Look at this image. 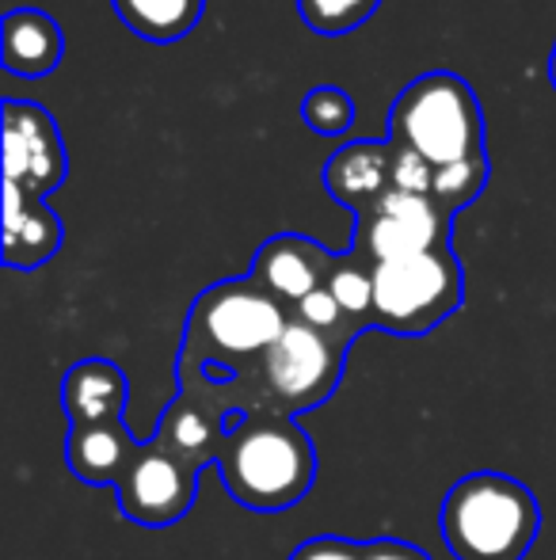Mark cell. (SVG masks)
<instances>
[{
  "label": "cell",
  "instance_id": "obj_24",
  "mask_svg": "<svg viewBox=\"0 0 556 560\" xmlns=\"http://www.w3.org/2000/svg\"><path fill=\"white\" fill-rule=\"evenodd\" d=\"M289 560H366V541H351V538H309L289 553Z\"/></svg>",
  "mask_w": 556,
  "mask_h": 560
},
{
  "label": "cell",
  "instance_id": "obj_10",
  "mask_svg": "<svg viewBox=\"0 0 556 560\" xmlns=\"http://www.w3.org/2000/svg\"><path fill=\"white\" fill-rule=\"evenodd\" d=\"M332 267H335V252H328L324 244H317L312 236L279 233L260 244L248 275H252L271 298H279L286 310H294L301 298H309L312 290L324 287Z\"/></svg>",
  "mask_w": 556,
  "mask_h": 560
},
{
  "label": "cell",
  "instance_id": "obj_12",
  "mask_svg": "<svg viewBox=\"0 0 556 560\" xmlns=\"http://www.w3.org/2000/svg\"><path fill=\"white\" fill-rule=\"evenodd\" d=\"M127 405L130 382L111 359H81L61 377V408L69 416V428L127 420Z\"/></svg>",
  "mask_w": 556,
  "mask_h": 560
},
{
  "label": "cell",
  "instance_id": "obj_3",
  "mask_svg": "<svg viewBox=\"0 0 556 560\" xmlns=\"http://www.w3.org/2000/svg\"><path fill=\"white\" fill-rule=\"evenodd\" d=\"M438 530L453 560H527L542 534V508L519 477L481 469L446 492Z\"/></svg>",
  "mask_w": 556,
  "mask_h": 560
},
{
  "label": "cell",
  "instance_id": "obj_9",
  "mask_svg": "<svg viewBox=\"0 0 556 560\" xmlns=\"http://www.w3.org/2000/svg\"><path fill=\"white\" fill-rule=\"evenodd\" d=\"M69 156L58 122L31 100H4V187L23 199H46L66 184Z\"/></svg>",
  "mask_w": 556,
  "mask_h": 560
},
{
  "label": "cell",
  "instance_id": "obj_4",
  "mask_svg": "<svg viewBox=\"0 0 556 560\" xmlns=\"http://www.w3.org/2000/svg\"><path fill=\"white\" fill-rule=\"evenodd\" d=\"M389 141L446 168L484 156V115L473 84L458 73H423L389 107Z\"/></svg>",
  "mask_w": 556,
  "mask_h": 560
},
{
  "label": "cell",
  "instance_id": "obj_20",
  "mask_svg": "<svg viewBox=\"0 0 556 560\" xmlns=\"http://www.w3.org/2000/svg\"><path fill=\"white\" fill-rule=\"evenodd\" d=\"M378 4L381 0H297V15H301L309 31L335 38L363 27L378 12Z\"/></svg>",
  "mask_w": 556,
  "mask_h": 560
},
{
  "label": "cell",
  "instance_id": "obj_15",
  "mask_svg": "<svg viewBox=\"0 0 556 560\" xmlns=\"http://www.w3.org/2000/svg\"><path fill=\"white\" fill-rule=\"evenodd\" d=\"M141 439L127 428V420L88 423V428H69L66 435V465L84 485H115L130 457L138 454Z\"/></svg>",
  "mask_w": 556,
  "mask_h": 560
},
{
  "label": "cell",
  "instance_id": "obj_21",
  "mask_svg": "<svg viewBox=\"0 0 556 560\" xmlns=\"http://www.w3.org/2000/svg\"><path fill=\"white\" fill-rule=\"evenodd\" d=\"M301 122L320 138H340L355 122V104H351V96L343 89L320 84L301 100Z\"/></svg>",
  "mask_w": 556,
  "mask_h": 560
},
{
  "label": "cell",
  "instance_id": "obj_8",
  "mask_svg": "<svg viewBox=\"0 0 556 560\" xmlns=\"http://www.w3.org/2000/svg\"><path fill=\"white\" fill-rule=\"evenodd\" d=\"M199 477V469L179 462L168 446H161L153 439V443L138 446V454L130 457L122 477L115 480V500H119V511L130 523L164 530V526L179 523L194 508Z\"/></svg>",
  "mask_w": 556,
  "mask_h": 560
},
{
  "label": "cell",
  "instance_id": "obj_25",
  "mask_svg": "<svg viewBox=\"0 0 556 560\" xmlns=\"http://www.w3.org/2000/svg\"><path fill=\"white\" fill-rule=\"evenodd\" d=\"M366 560H430L419 546L401 538H374L366 541Z\"/></svg>",
  "mask_w": 556,
  "mask_h": 560
},
{
  "label": "cell",
  "instance_id": "obj_5",
  "mask_svg": "<svg viewBox=\"0 0 556 560\" xmlns=\"http://www.w3.org/2000/svg\"><path fill=\"white\" fill-rule=\"evenodd\" d=\"M347 351V343L289 317L286 332L260 354L252 374L237 377V382L252 397L256 412H282L297 420L340 389Z\"/></svg>",
  "mask_w": 556,
  "mask_h": 560
},
{
  "label": "cell",
  "instance_id": "obj_19",
  "mask_svg": "<svg viewBox=\"0 0 556 560\" xmlns=\"http://www.w3.org/2000/svg\"><path fill=\"white\" fill-rule=\"evenodd\" d=\"M488 153L473 156V161L461 164H446V168L435 172V187H430V199L438 202V210L446 214H461L465 207H473L481 199V191L488 187Z\"/></svg>",
  "mask_w": 556,
  "mask_h": 560
},
{
  "label": "cell",
  "instance_id": "obj_14",
  "mask_svg": "<svg viewBox=\"0 0 556 560\" xmlns=\"http://www.w3.org/2000/svg\"><path fill=\"white\" fill-rule=\"evenodd\" d=\"M66 241L61 218L43 199H23L4 187V264L15 271L43 267Z\"/></svg>",
  "mask_w": 556,
  "mask_h": 560
},
{
  "label": "cell",
  "instance_id": "obj_16",
  "mask_svg": "<svg viewBox=\"0 0 556 560\" xmlns=\"http://www.w3.org/2000/svg\"><path fill=\"white\" fill-rule=\"evenodd\" d=\"M4 46H0V61L12 77H46L58 69L61 54H66V35L61 27L38 8H15L4 15Z\"/></svg>",
  "mask_w": 556,
  "mask_h": 560
},
{
  "label": "cell",
  "instance_id": "obj_13",
  "mask_svg": "<svg viewBox=\"0 0 556 560\" xmlns=\"http://www.w3.org/2000/svg\"><path fill=\"white\" fill-rule=\"evenodd\" d=\"M389 138H358L340 145L324 164V187L340 207H347L351 214L366 210L370 202H378L389 191Z\"/></svg>",
  "mask_w": 556,
  "mask_h": 560
},
{
  "label": "cell",
  "instance_id": "obj_1",
  "mask_svg": "<svg viewBox=\"0 0 556 560\" xmlns=\"http://www.w3.org/2000/svg\"><path fill=\"white\" fill-rule=\"evenodd\" d=\"M289 310L271 298L252 275L222 279L194 298L187 313L184 343L176 359V382L210 377L233 382L248 377L275 339L286 332Z\"/></svg>",
  "mask_w": 556,
  "mask_h": 560
},
{
  "label": "cell",
  "instance_id": "obj_18",
  "mask_svg": "<svg viewBox=\"0 0 556 560\" xmlns=\"http://www.w3.org/2000/svg\"><path fill=\"white\" fill-rule=\"evenodd\" d=\"M324 287L332 290L340 310L347 313L355 325L374 328V267L370 264H363L358 256L343 252V256H335V267Z\"/></svg>",
  "mask_w": 556,
  "mask_h": 560
},
{
  "label": "cell",
  "instance_id": "obj_7",
  "mask_svg": "<svg viewBox=\"0 0 556 560\" xmlns=\"http://www.w3.org/2000/svg\"><path fill=\"white\" fill-rule=\"evenodd\" d=\"M450 222L435 199L409 195L389 187L378 202L355 214V236H351V256L378 267L389 259L419 256V252L450 248Z\"/></svg>",
  "mask_w": 556,
  "mask_h": 560
},
{
  "label": "cell",
  "instance_id": "obj_22",
  "mask_svg": "<svg viewBox=\"0 0 556 560\" xmlns=\"http://www.w3.org/2000/svg\"><path fill=\"white\" fill-rule=\"evenodd\" d=\"M289 317L301 320V325H309V328H317V332L340 339V343H347V347H351V339L363 332V325H355V320L340 310V302H335L328 287H320V290H312L309 298H301V302L289 310Z\"/></svg>",
  "mask_w": 556,
  "mask_h": 560
},
{
  "label": "cell",
  "instance_id": "obj_11",
  "mask_svg": "<svg viewBox=\"0 0 556 560\" xmlns=\"http://www.w3.org/2000/svg\"><path fill=\"white\" fill-rule=\"evenodd\" d=\"M240 416L245 412H225L206 393L179 389L171 397V405L164 408L161 428H156V443L168 446L179 462H187L191 469L202 472L206 465H217L225 439H229V428Z\"/></svg>",
  "mask_w": 556,
  "mask_h": 560
},
{
  "label": "cell",
  "instance_id": "obj_2",
  "mask_svg": "<svg viewBox=\"0 0 556 560\" xmlns=\"http://www.w3.org/2000/svg\"><path fill=\"white\" fill-rule=\"evenodd\" d=\"M217 477L233 503L275 515L301 503L317 485V450L294 416L245 412L229 428Z\"/></svg>",
  "mask_w": 556,
  "mask_h": 560
},
{
  "label": "cell",
  "instance_id": "obj_23",
  "mask_svg": "<svg viewBox=\"0 0 556 560\" xmlns=\"http://www.w3.org/2000/svg\"><path fill=\"white\" fill-rule=\"evenodd\" d=\"M389 145H393V141H389ZM435 172H438L435 164H427L419 153H412V149H404V145H393V153H389V184H393L397 191L430 199Z\"/></svg>",
  "mask_w": 556,
  "mask_h": 560
},
{
  "label": "cell",
  "instance_id": "obj_17",
  "mask_svg": "<svg viewBox=\"0 0 556 560\" xmlns=\"http://www.w3.org/2000/svg\"><path fill=\"white\" fill-rule=\"evenodd\" d=\"M119 20L149 43H176L191 35L206 0H111Z\"/></svg>",
  "mask_w": 556,
  "mask_h": 560
},
{
  "label": "cell",
  "instance_id": "obj_26",
  "mask_svg": "<svg viewBox=\"0 0 556 560\" xmlns=\"http://www.w3.org/2000/svg\"><path fill=\"white\" fill-rule=\"evenodd\" d=\"M549 77H553V89H556V46H553V58H549Z\"/></svg>",
  "mask_w": 556,
  "mask_h": 560
},
{
  "label": "cell",
  "instance_id": "obj_6",
  "mask_svg": "<svg viewBox=\"0 0 556 560\" xmlns=\"http://www.w3.org/2000/svg\"><path fill=\"white\" fill-rule=\"evenodd\" d=\"M465 302V271L453 248L419 252L374 267V328L427 336Z\"/></svg>",
  "mask_w": 556,
  "mask_h": 560
}]
</instances>
